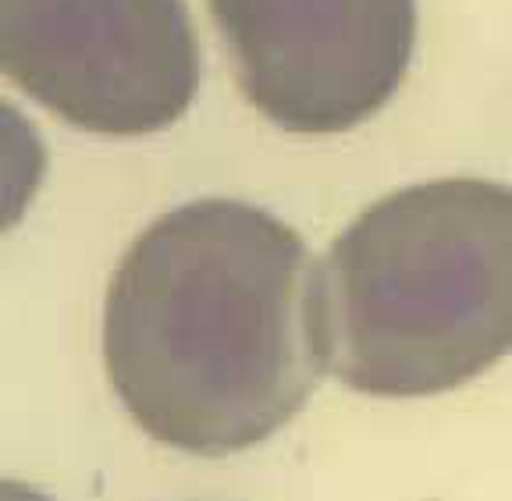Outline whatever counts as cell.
<instances>
[{
	"label": "cell",
	"instance_id": "cell-1",
	"mask_svg": "<svg viewBox=\"0 0 512 501\" xmlns=\"http://www.w3.org/2000/svg\"><path fill=\"white\" fill-rule=\"evenodd\" d=\"M104 366L160 445L217 459L278 434L331 370L303 235L242 199L160 214L107 285Z\"/></svg>",
	"mask_w": 512,
	"mask_h": 501
},
{
	"label": "cell",
	"instance_id": "cell-2",
	"mask_svg": "<svg viewBox=\"0 0 512 501\" xmlns=\"http://www.w3.org/2000/svg\"><path fill=\"white\" fill-rule=\"evenodd\" d=\"M331 374L427 398L512 352V185L438 178L370 203L320 267Z\"/></svg>",
	"mask_w": 512,
	"mask_h": 501
},
{
	"label": "cell",
	"instance_id": "cell-3",
	"mask_svg": "<svg viewBox=\"0 0 512 501\" xmlns=\"http://www.w3.org/2000/svg\"><path fill=\"white\" fill-rule=\"evenodd\" d=\"M0 72L64 125L136 139L200 89L185 0H0Z\"/></svg>",
	"mask_w": 512,
	"mask_h": 501
},
{
	"label": "cell",
	"instance_id": "cell-4",
	"mask_svg": "<svg viewBox=\"0 0 512 501\" xmlns=\"http://www.w3.org/2000/svg\"><path fill=\"white\" fill-rule=\"evenodd\" d=\"M256 114L338 136L392 104L416 47V0H210Z\"/></svg>",
	"mask_w": 512,
	"mask_h": 501
},
{
	"label": "cell",
	"instance_id": "cell-5",
	"mask_svg": "<svg viewBox=\"0 0 512 501\" xmlns=\"http://www.w3.org/2000/svg\"><path fill=\"white\" fill-rule=\"evenodd\" d=\"M4 501H47V498L36 491H25V487L15 484V480H8V484H4Z\"/></svg>",
	"mask_w": 512,
	"mask_h": 501
}]
</instances>
